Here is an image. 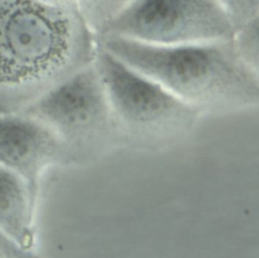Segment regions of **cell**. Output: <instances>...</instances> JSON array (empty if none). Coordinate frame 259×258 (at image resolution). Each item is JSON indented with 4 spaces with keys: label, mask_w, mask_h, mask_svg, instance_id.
Listing matches in <instances>:
<instances>
[{
    "label": "cell",
    "mask_w": 259,
    "mask_h": 258,
    "mask_svg": "<svg viewBox=\"0 0 259 258\" xmlns=\"http://www.w3.org/2000/svg\"><path fill=\"white\" fill-rule=\"evenodd\" d=\"M49 6L62 9L65 11L79 12L78 0H38Z\"/></svg>",
    "instance_id": "obj_12"
},
{
    "label": "cell",
    "mask_w": 259,
    "mask_h": 258,
    "mask_svg": "<svg viewBox=\"0 0 259 258\" xmlns=\"http://www.w3.org/2000/svg\"><path fill=\"white\" fill-rule=\"evenodd\" d=\"M130 0H78L79 13L87 26L98 36L106 23L112 19Z\"/></svg>",
    "instance_id": "obj_9"
},
{
    "label": "cell",
    "mask_w": 259,
    "mask_h": 258,
    "mask_svg": "<svg viewBox=\"0 0 259 258\" xmlns=\"http://www.w3.org/2000/svg\"><path fill=\"white\" fill-rule=\"evenodd\" d=\"M234 29L259 16V0H217Z\"/></svg>",
    "instance_id": "obj_10"
},
{
    "label": "cell",
    "mask_w": 259,
    "mask_h": 258,
    "mask_svg": "<svg viewBox=\"0 0 259 258\" xmlns=\"http://www.w3.org/2000/svg\"><path fill=\"white\" fill-rule=\"evenodd\" d=\"M234 33L217 0H130L97 38L119 36L170 46L232 39Z\"/></svg>",
    "instance_id": "obj_5"
},
{
    "label": "cell",
    "mask_w": 259,
    "mask_h": 258,
    "mask_svg": "<svg viewBox=\"0 0 259 258\" xmlns=\"http://www.w3.org/2000/svg\"><path fill=\"white\" fill-rule=\"evenodd\" d=\"M37 199L27 184L0 165V233L19 249L34 252Z\"/></svg>",
    "instance_id": "obj_7"
},
{
    "label": "cell",
    "mask_w": 259,
    "mask_h": 258,
    "mask_svg": "<svg viewBox=\"0 0 259 258\" xmlns=\"http://www.w3.org/2000/svg\"><path fill=\"white\" fill-rule=\"evenodd\" d=\"M94 62L121 145L143 150L171 146L185 138L201 116L197 110L99 45Z\"/></svg>",
    "instance_id": "obj_3"
},
{
    "label": "cell",
    "mask_w": 259,
    "mask_h": 258,
    "mask_svg": "<svg viewBox=\"0 0 259 258\" xmlns=\"http://www.w3.org/2000/svg\"><path fill=\"white\" fill-rule=\"evenodd\" d=\"M97 46L79 12L0 0V112L21 110L92 63Z\"/></svg>",
    "instance_id": "obj_1"
},
{
    "label": "cell",
    "mask_w": 259,
    "mask_h": 258,
    "mask_svg": "<svg viewBox=\"0 0 259 258\" xmlns=\"http://www.w3.org/2000/svg\"><path fill=\"white\" fill-rule=\"evenodd\" d=\"M0 258H41L35 252L19 249L0 233Z\"/></svg>",
    "instance_id": "obj_11"
},
{
    "label": "cell",
    "mask_w": 259,
    "mask_h": 258,
    "mask_svg": "<svg viewBox=\"0 0 259 258\" xmlns=\"http://www.w3.org/2000/svg\"><path fill=\"white\" fill-rule=\"evenodd\" d=\"M61 141L67 164L92 162L121 141L95 62L63 79L19 110Z\"/></svg>",
    "instance_id": "obj_4"
},
{
    "label": "cell",
    "mask_w": 259,
    "mask_h": 258,
    "mask_svg": "<svg viewBox=\"0 0 259 258\" xmlns=\"http://www.w3.org/2000/svg\"><path fill=\"white\" fill-rule=\"evenodd\" d=\"M67 164L65 149L44 122L21 111L0 112V165L18 175L37 199L44 172Z\"/></svg>",
    "instance_id": "obj_6"
},
{
    "label": "cell",
    "mask_w": 259,
    "mask_h": 258,
    "mask_svg": "<svg viewBox=\"0 0 259 258\" xmlns=\"http://www.w3.org/2000/svg\"><path fill=\"white\" fill-rule=\"evenodd\" d=\"M97 44L200 114L259 103V75L241 61L232 39L161 46L101 36Z\"/></svg>",
    "instance_id": "obj_2"
},
{
    "label": "cell",
    "mask_w": 259,
    "mask_h": 258,
    "mask_svg": "<svg viewBox=\"0 0 259 258\" xmlns=\"http://www.w3.org/2000/svg\"><path fill=\"white\" fill-rule=\"evenodd\" d=\"M232 41L241 61L259 75V16L238 27Z\"/></svg>",
    "instance_id": "obj_8"
}]
</instances>
